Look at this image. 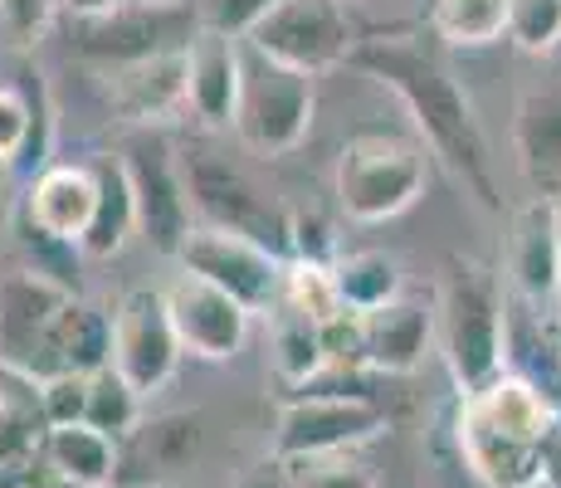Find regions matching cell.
Listing matches in <instances>:
<instances>
[{"label": "cell", "mask_w": 561, "mask_h": 488, "mask_svg": "<svg viewBox=\"0 0 561 488\" xmlns=\"http://www.w3.org/2000/svg\"><path fill=\"white\" fill-rule=\"evenodd\" d=\"M352 64L366 69L376 83H386L415 117L425 147L455 171V181L483 211H499V177H493V151L483 137V123L473 113L469 89L455 79L445 59L415 35H366Z\"/></svg>", "instance_id": "obj_1"}, {"label": "cell", "mask_w": 561, "mask_h": 488, "mask_svg": "<svg viewBox=\"0 0 561 488\" xmlns=\"http://www.w3.org/2000/svg\"><path fill=\"white\" fill-rule=\"evenodd\" d=\"M0 366L35 386L103 372L113 366V313L35 269H15L0 284Z\"/></svg>", "instance_id": "obj_2"}, {"label": "cell", "mask_w": 561, "mask_h": 488, "mask_svg": "<svg viewBox=\"0 0 561 488\" xmlns=\"http://www.w3.org/2000/svg\"><path fill=\"white\" fill-rule=\"evenodd\" d=\"M435 322L459 396H479L483 386L508 376V303L493 269H483L479 259H449L435 298Z\"/></svg>", "instance_id": "obj_3"}, {"label": "cell", "mask_w": 561, "mask_h": 488, "mask_svg": "<svg viewBox=\"0 0 561 488\" xmlns=\"http://www.w3.org/2000/svg\"><path fill=\"white\" fill-rule=\"evenodd\" d=\"M181 177H186L196 225L244 235V240L274 249L278 259H294V211L264 181H254L240 161L220 157L215 147H186Z\"/></svg>", "instance_id": "obj_4"}, {"label": "cell", "mask_w": 561, "mask_h": 488, "mask_svg": "<svg viewBox=\"0 0 561 488\" xmlns=\"http://www.w3.org/2000/svg\"><path fill=\"white\" fill-rule=\"evenodd\" d=\"M425 151L391 133H362L342 147L332 195L357 225H386L425 195Z\"/></svg>", "instance_id": "obj_5"}, {"label": "cell", "mask_w": 561, "mask_h": 488, "mask_svg": "<svg viewBox=\"0 0 561 488\" xmlns=\"http://www.w3.org/2000/svg\"><path fill=\"white\" fill-rule=\"evenodd\" d=\"M205 30L201 5L171 0V5H123L103 20L73 25V59L89 64L93 73L133 69V64L161 59V54H186L191 39Z\"/></svg>", "instance_id": "obj_6"}, {"label": "cell", "mask_w": 561, "mask_h": 488, "mask_svg": "<svg viewBox=\"0 0 561 488\" xmlns=\"http://www.w3.org/2000/svg\"><path fill=\"white\" fill-rule=\"evenodd\" d=\"M312 113H318L312 73H298L244 45V83H240V107H234V127H230L240 137V147L259 151V157H284V151H294L308 137Z\"/></svg>", "instance_id": "obj_7"}, {"label": "cell", "mask_w": 561, "mask_h": 488, "mask_svg": "<svg viewBox=\"0 0 561 488\" xmlns=\"http://www.w3.org/2000/svg\"><path fill=\"white\" fill-rule=\"evenodd\" d=\"M244 45L318 79V73L352 64L362 35L347 0H284L244 35Z\"/></svg>", "instance_id": "obj_8"}, {"label": "cell", "mask_w": 561, "mask_h": 488, "mask_svg": "<svg viewBox=\"0 0 561 488\" xmlns=\"http://www.w3.org/2000/svg\"><path fill=\"white\" fill-rule=\"evenodd\" d=\"M386 430V410L362 390L332 382L308 386L278 410L274 459H308V454H347Z\"/></svg>", "instance_id": "obj_9"}, {"label": "cell", "mask_w": 561, "mask_h": 488, "mask_svg": "<svg viewBox=\"0 0 561 488\" xmlns=\"http://www.w3.org/2000/svg\"><path fill=\"white\" fill-rule=\"evenodd\" d=\"M123 167L137 195V235L157 249V254L176 259L181 245L196 230V211H191L186 177H181V151L161 133H137L123 143Z\"/></svg>", "instance_id": "obj_10"}, {"label": "cell", "mask_w": 561, "mask_h": 488, "mask_svg": "<svg viewBox=\"0 0 561 488\" xmlns=\"http://www.w3.org/2000/svg\"><path fill=\"white\" fill-rule=\"evenodd\" d=\"M176 264L186 269V274L205 279V284L225 288L230 298H240L250 313H268L284 298V284H288V259H278L274 249L244 240V235L210 230V225L191 230Z\"/></svg>", "instance_id": "obj_11"}, {"label": "cell", "mask_w": 561, "mask_h": 488, "mask_svg": "<svg viewBox=\"0 0 561 488\" xmlns=\"http://www.w3.org/2000/svg\"><path fill=\"white\" fill-rule=\"evenodd\" d=\"M181 338L171 328L167 293L161 288H127L113 303V372L137 396H157L181 366Z\"/></svg>", "instance_id": "obj_12"}, {"label": "cell", "mask_w": 561, "mask_h": 488, "mask_svg": "<svg viewBox=\"0 0 561 488\" xmlns=\"http://www.w3.org/2000/svg\"><path fill=\"white\" fill-rule=\"evenodd\" d=\"M161 293H167L171 328H176L181 352L186 356H201V362H230V356L244 347V338H250L254 313L244 308L240 298H230L225 288L186 274V269H181Z\"/></svg>", "instance_id": "obj_13"}, {"label": "cell", "mask_w": 561, "mask_h": 488, "mask_svg": "<svg viewBox=\"0 0 561 488\" xmlns=\"http://www.w3.org/2000/svg\"><path fill=\"white\" fill-rule=\"evenodd\" d=\"M205 454L201 410H161L117 444V488H167Z\"/></svg>", "instance_id": "obj_14"}, {"label": "cell", "mask_w": 561, "mask_h": 488, "mask_svg": "<svg viewBox=\"0 0 561 488\" xmlns=\"http://www.w3.org/2000/svg\"><path fill=\"white\" fill-rule=\"evenodd\" d=\"M93 211H99V171H93L89 157V161H49L39 177H30L15 215L54 245L83 249Z\"/></svg>", "instance_id": "obj_15"}, {"label": "cell", "mask_w": 561, "mask_h": 488, "mask_svg": "<svg viewBox=\"0 0 561 488\" xmlns=\"http://www.w3.org/2000/svg\"><path fill=\"white\" fill-rule=\"evenodd\" d=\"M513 161L533 201L561 205V83L527 89L513 107Z\"/></svg>", "instance_id": "obj_16"}, {"label": "cell", "mask_w": 561, "mask_h": 488, "mask_svg": "<svg viewBox=\"0 0 561 488\" xmlns=\"http://www.w3.org/2000/svg\"><path fill=\"white\" fill-rule=\"evenodd\" d=\"M244 83V39L205 25L186 49V113L205 127H234Z\"/></svg>", "instance_id": "obj_17"}, {"label": "cell", "mask_w": 561, "mask_h": 488, "mask_svg": "<svg viewBox=\"0 0 561 488\" xmlns=\"http://www.w3.org/2000/svg\"><path fill=\"white\" fill-rule=\"evenodd\" d=\"M99 83H103V103L123 123L147 133V127L167 123L171 113L186 107V54H161V59L133 64V69L99 73Z\"/></svg>", "instance_id": "obj_18"}, {"label": "cell", "mask_w": 561, "mask_h": 488, "mask_svg": "<svg viewBox=\"0 0 561 488\" xmlns=\"http://www.w3.org/2000/svg\"><path fill=\"white\" fill-rule=\"evenodd\" d=\"M508 279L523 303L561 298V205L527 201L513 215L508 235Z\"/></svg>", "instance_id": "obj_19"}, {"label": "cell", "mask_w": 561, "mask_h": 488, "mask_svg": "<svg viewBox=\"0 0 561 488\" xmlns=\"http://www.w3.org/2000/svg\"><path fill=\"white\" fill-rule=\"evenodd\" d=\"M455 440H459L469 474L483 488H542V450L493 430L469 400H459Z\"/></svg>", "instance_id": "obj_20"}, {"label": "cell", "mask_w": 561, "mask_h": 488, "mask_svg": "<svg viewBox=\"0 0 561 488\" xmlns=\"http://www.w3.org/2000/svg\"><path fill=\"white\" fill-rule=\"evenodd\" d=\"M362 332H366V366H371V372L410 376L420 362H425L430 342L439 338L435 303L401 293L396 303H386V308L366 313V318H362Z\"/></svg>", "instance_id": "obj_21"}, {"label": "cell", "mask_w": 561, "mask_h": 488, "mask_svg": "<svg viewBox=\"0 0 561 488\" xmlns=\"http://www.w3.org/2000/svg\"><path fill=\"white\" fill-rule=\"evenodd\" d=\"M49 430L39 386L0 366V484H20L45 464Z\"/></svg>", "instance_id": "obj_22"}, {"label": "cell", "mask_w": 561, "mask_h": 488, "mask_svg": "<svg viewBox=\"0 0 561 488\" xmlns=\"http://www.w3.org/2000/svg\"><path fill=\"white\" fill-rule=\"evenodd\" d=\"M264 318H268V338H264L268 366H274V376L288 390H298V396H304L308 386H318L322 376H328L322 318H312V313H304L298 303H288V298H278Z\"/></svg>", "instance_id": "obj_23"}, {"label": "cell", "mask_w": 561, "mask_h": 488, "mask_svg": "<svg viewBox=\"0 0 561 488\" xmlns=\"http://www.w3.org/2000/svg\"><path fill=\"white\" fill-rule=\"evenodd\" d=\"M45 469L73 488H117V440L93 425H54Z\"/></svg>", "instance_id": "obj_24"}, {"label": "cell", "mask_w": 561, "mask_h": 488, "mask_svg": "<svg viewBox=\"0 0 561 488\" xmlns=\"http://www.w3.org/2000/svg\"><path fill=\"white\" fill-rule=\"evenodd\" d=\"M93 171H99V211L83 235V259H113L137 235V195L123 157H113V151L93 157Z\"/></svg>", "instance_id": "obj_25"}, {"label": "cell", "mask_w": 561, "mask_h": 488, "mask_svg": "<svg viewBox=\"0 0 561 488\" xmlns=\"http://www.w3.org/2000/svg\"><path fill=\"white\" fill-rule=\"evenodd\" d=\"M332 288H337V303L347 313H376L386 303H396L405 293V274L401 259L386 254V249H352V254L332 259Z\"/></svg>", "instance_id": "obj_26"}, {"label": "cell", "mask_w": 561, "mask_h": 488, "mask_svg": "<svg viewBox=\"0 0 561 488\" xmlns=\"http://www.w3.org/2000/svg\"><path fill=\"white\" fill-rule=\"evenodd\" d=\"M513 0H435L430 5V30L455 49H483L508 39Z\"/></svg>", "instance_id": "obj_27"}, {"label": "cell", "mask_w": 561, "mask_h": 488, "mask_svg": "<svg viewBox=\"0 0 561 488\" xmlns=\"http://www.w3.org/2000/svg\"><path fill=\"white\" fill-rule=\"evenodd\" d=\"M83 425L103 430L107 440L123 444L137 425H142V396H137L113 366H103V372L89 376V416H83Z\"/></svg>", "instance_id": "obj_28"}, {"label": "cell", "mask_w": 561, "mask_h": 488, "mask_svg": "<svg viewBox=\"0 0 561 488\" xmlns=\"http://www.w3.org/2000/svg\"><path fill=\"white\" fill-rule=\"evenodd\" d=\"M294 488H381L376 469L357 459V450L347 454H308V459H278Z\"/></svg>", "instance_id": "obj_29"}, {"label": "cell", "mask_w": 561, "mask_h": 488, "mask_svg": "<svg viewBox=\"0 0 561 488\" xmlns=\"http://www.w3.org/2000/svg\"><path fill=\"white\" fill-rule=\"evenodd\" d=\"M508 39L523 54H552L561 45V0H513Z\"/></svg>", "instance_id": "obj_30"}, {"label": "cell", "mask_w": 561, "mask_h": 488, "mask_svg": "<svg viewBox=\"0 0 561 488\" xmlns=\"http://www.w3.org/2000/svg\"><path fill=\"white\" fill-rule=\"evenodd\" d=\"M284 0H201V20L210 30H225V35L244 39L268 10H278Z\"/></svg>", "instance_id": "obj_31"}, {"label": "cell", "mask_w": 561, "mask_h": 488, "mask_svg": "<svg viewBox=\"0 0 561 488\" xmlns=\"http://www.w3.org/2000/svg\"><path fill=\"white\" fill-rule=\"evenodd\" d=\"M54 10H59V0H0V30L10 35V45L25 49L49 30Z\"/></svg>", "instance_id": "obj_32"}, {"label": "cell", "mask_w": 561, "mask_h": 488, "mask_svg": "<svg viewBox=\"0 0 561 488\" xmlns=\"http://www.w3.org/2000/svg\"><path fill=\"white\" fill-rule=\"evenodd\" d=\"M49 410V425H83L89 416V376H54L39 386Z\"/></svg>", "instance_id": "obj_33"}, {"label": "cell", "mask_w": 561, "mask_h": 488, "mask_svg": "<svg viewBox=\"0 0 561 488\" xmlns=\"http://www.w3.org/2000/svg\"><path fill=\"white\" fill-rule=\"evenodd\" d=\"M127 0H59V10L73 20V25H83V20H103L113 15V10H123Z\"/></svg>", "instance_id": "obj_34"}, {"label": "cell", "mask_w": 561, "mask_h": 488, "mask_svg": "<svg viewBox=\"0 0 561 488\" xmlns=\"http://www.w3.org/2000/svg\"><path fill=\"white\" fill-rule=\"evenodd\" d=\"M542 484L547 488H561V420H557V430L542 444Z\"/></svg>", "instance_id": "obj_35"}, {"label": "cell", "mask_w": 561, "mask_h": 488, "mask_svg": "<svg viewBox=\"0 0 561 488\" xmlns=\"http://www.w3.org/2000/svg\"><path fill=\"white\" fill-rule=\"evenodd\" d=\"M234 488H294V484H288V474H284V464H264V469H250V474H244V479L240 484H234Z\"/></svg>", "instance_id": "obj_36"}, {"label": "cell", "mask_w": 561, "mask_h": 488, "mask_svg": "<svg viewBox=\"0 0 561 488\" xmlns=\"http://www.w3.org/2000/svg\"><path fill=\"white\" fill-rule=\"evenodd\" d=\"M127 5H171V0H127Z\"/></svg>", "instance_id": "obj_37"}, {"label": "cell", "mask_w": 561, "mask_h": 488, "mask_svg": "<svg viewBox=\"0 0 561 488\" xmlns=\"http://www.w3.org/2000/svg\"><path fill=\"white\" fill-rule=\"evenodd\" d=\"M557 382H561V352H557Z\"/></svg>", "instance_id": "obj_38"}, {"label": "cell", "mask_w": 561, "mask_h": 488, "mask_svg": "<svg viewBox=\"0 0 561 488\" xmlns=\"http://www.w3.org/2000/svg\"><path fill=\"white\" fill-rule=\"evenodd\" d=\"M5 171H10V167H5V161H0V181H5Z\"/></svg>", "instance_id": "obj_39"}]
</instances>
